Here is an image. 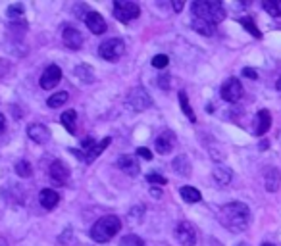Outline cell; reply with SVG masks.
Returning a JSON list of instances; mask_svg holds the SVG:
<instances>
[{"label":"cell","mask_w":281,"mask_h":246,"mask_svg":"<svg viewBox=\"0 0 281 246\" xmlns=\"http://www.w3.org/2000/svg\"><path fill=\"white\" fill-rule=\"evenodd\" d=\"M220 223L225 229L231 233H243L247 231L248 223H250V210L247 204L243 202H229V204L222 206L220 210Z\"/></svg>","instance_id":"cell-1"},{"label":"cell","mask_w":281,"mask_h":246,"mask_svg":"<svg viewBox=\"0 0 281 246\" xmlns=\"http://www.w3.org/2000/svg\"><path fill=\"white\" fill-rule=\"evenodd\" d=\"M193 16L199 17V19H204L208 23H220L225 19V8L222 6V2L218 0H197L193 2Z\"/></svg>","instance_id":"cell-2"},{"label":"cell","mask_w":281,"mask_h":246,"mask_svg":"<svg viewBox=\"0 0 281 246\" xmlns=\"http://www.w3.org/2000/svg\"><path fill=\"white\" fill-rule=\"evenodd\" d=\"M122 231V219L118 215H104L91 227V238L97 242H108Z\"/></svg>","instance_id":"cell-3"},{"label":"cell","mask_w":281,"mask_h":246,"mask_svg":"<svg viewBox=\"0 0 281 246\" xmlns=\"http://www.w3.org/2000/svg\"><path fill=\"white\" fill-rule=\"evenodd\" d=\"M114 16L122 23H129V21H133V19H137L140 16L139 4L129 2V0H116L114 2Z\"/></svg>","instance_id":"cell-4"},{"label":"cell","mask_w":281,"mask_h":246,"mask_svg":"<svg viewBox=\"0 0 281 246\" xmlns=\"http://www.w3.org/2000/svg\"><path fill=\"white\" fill-rule=\"evenodd\" d=\"M125 52V44L122 39H108L104 41L102 44L99 46V54L102 60H106V62H118L122 54Z\"/></svg>","instance_id":"cell-5"},{"label":"cell","mask_w":281,"mask_h":246,"mask_svg":"<svg viewBox=\"0 0 281 246\" xmlns=\"http://www.w3.org/2000/svg\"><path fill=\"white\" fill-rule=\"evenodd\" d=\"M220 94H222V99L225 100V102H229V104L239 102L241 96H243V85H241V81L237 77H229V79L222 85Z\"/></svg>","instance_id":"cell-6"},{"label":"cell","mask_w":281,"mask_h":246,"mask_svg":"<svg viewBox=\"0 0 281 246\" xmlns=\"http://www.w3.org/2000/svg\"><path fill=\"white\" fill-rule=\"evenodd\" d=\"M127 106L131 108V110H135V112H143V110L152 106V100H150L149 92L143 89V87H137V89H133L131 92H129Z\"/></svg>","instance_id":"cell-7"},{"label":"cell","mask_w":281,"mask_h":246,"mask_svg":"<svg viewBox=\"0 0 281 246\" xmlns=\"http://www.w3.org/2000/svg\"><path fill=\"white\" fill-rule=\"evenodd\" d=\"M175 238L183 246H195L197 244V229L189 222H181L175 227Z\"/></svg>","instance_id":"cell-8"},{"label":"cell","mask_w":281,"mask_h":246,"mask_svg":"<svg viewBox=\"0 0 281 246\" xmlns=\"http://www.w3.org/2000/svg\"><path fill=\"white\" fill-rule=\"evenodd\" d=\"M60 81H62V69L52 64V66H49L44 71H42L39 85H41L44 90H50V89H54Z\"/></svg>","instance_id":"cell-9"},{"label":"cell","mask_w":281,"mask_h":246,"mask_svg":"<svg viewBox=\"0 0 281 246\" xmlns=\"http://www.w3.org/2000/svg\"><path fill=\"white\" fill-rule=\"evenodd\" d=\"M175 146V135L172 131H162L154 140V148L158 154H170Z\"/></svg>","instance_id":"cell-10"},{"label":"cell","mask_w":281,"mask_h":246,"mask_svg":"<svg viewBox=\"0 0 281 246\" xmlns=\"http://www.w3.org/2000/svg\"><path fill=\"white\" fill-rule=\"evenodd\" d=\"M62 41H64V44H66L67 48L72 50H79L83 44V35L75 29V27H72V25H66L64 27V31H62Z\"/></svg>","instance_id":"cell-11"},{"label":"cell","mask_w":281,"mask_h":246,"mask_svg":"<svg viewBox=\"0 0 281 246\" xmlns=\"http://www.w3.org/2000/svg\"><path fill=\"white\" fill-rule=\"evenodd\" d=\"M118 167L125 173V175H129V177H137L139 175V164H137V158L133 156V154H122V156L118 158Z\"/></svg>","instance_id":"cell-12"},{"label":"cell","mask_w":281,"mask_h":246,"mask_svg":"<svg viewBox=\"0 0 281 246\" xmlns=\"http://www.w3.org/2000/svg\"><path fill=\"white\" fill-rule=\"evenodd\" d=\"M85 25L95 35H102L106 31V21H104V17L100 16L99 12H87L85 14Z\"/></svg>","instance_id":"cell-13"},{"label":"cell","mask_w":281,"mask_h":246,"mask_svg":"<svg viewBox=\"0 0 281 246\" xmlns=\"http://www.w3.org/2000/svg\"><path fill=\"white\" fill-rule=\"evenodd\" d=\"M50 179L54 181V183H58V185H66L67 179H69V169H67V165L64 162H52L50 165Z\"/></svg>","instance_id":"cell-14"},{"label":"cell","mask_w":281,"mask_h":246,"mask_svg":"<svg viewBox=\"0 0 281 246\" xmlns=\"http://www.w3.org/2000/svg\"><path fill=\"white\" fill-rule=\"evenodd\" d=\"M110 142H112V139H110V137H106V139H102L100 142H95L92 146L87 148V150L83 152V154H85V156H83V158H85V162H95V160H97V158H99L100 154H102V152H104V150L110 146Z\"/></svg>","instance_id":"cell-15"},{"label":"cell","mask_w":281,"mask_h":246,"mask_svg":"<svg viewBox=\"0 0 281 246\" xmlns=\"http://www.w3.org/2000/svg\"><path fill=\"white\" fill-rule=\"evenodd\" d=\"M264 185H266V190H268V192H275V190H279L281 173L277 167H268V169H266Z\"/></svg>","instance_id":"cell-16"},{"label":"cell","mask_w":281,"mask_h":246,"mask_svg":"<svg viewBox=\"0 0 281 246\" xmlns=\"http://www.w3.org/2000/svg\"><path fill=\"white\" fill-rule=\"evenodd\" d=\"M27 137H29L31 140H35V142L42 144V142H46V140L50 139V133L44 125H41V123H33V125L27 127Z\"/></svg>","instance_id":"cell-17"},{"label":"cell","mask_w":281,"mask_h":246,"mask_svg":"<svg viewBox=\"0 0 281 246\" xmlns=\"http://www.w3.org/2000/svg\"><path fill=\"white\" fill-rule=\"evenodd\" d=\"M39 200H41V206L44 208V210H54L60 202V196H58L56 190L42 189L41 192H39Z\"/></svg>","instance_id":"cell-18"},{"label":"cell","mask_w":281,"mask_h":246,"mask_svg":"<svg viewBox=\"0 0 281 246\" xmlns=\"http://www.w3.org/2000/svg\"><path fill=\"white\" fill-rule=\"evenodd\" d=\"M270 127H272V114L268 110H260L256 115V129H254V133L258 137H262V135L268 133Z\"/></svg>","instance_id":"cell-19"},{"label":"cell","mask_w":281,"mask_h":246,"mask_svg":"<svg viewBox=\"0 0 281 246\" xmlns=\"http://www.w3.org/2000/svg\"><path fill=\"white\" fill-rule=\"evenodd\" d=\"M193 29H195L197 33L204 35V37H212V35L216 33V25L208 23L204 19H199V17L193 19Z\"/></svg>","instance_id":"cell-20"},{"label":"cell","mask_w":281,"mask_h":246,"mask_svg":"<svg viewBox=\"0 0 281 246\" xmlns=\"http://www.w3.org/2000/svg\"><path fill=\"white\" fill-rule=\"evenodd\" d=\"M214 179L218 185H229V181L233 179V171L225 165H218L214 167Z\"/></svg>","instance_id":"cell-21"},{"label":"cell","mask_w":281,"mask_h":246,"mask_svg":"<svg viewBox=\"0 0 281 246\" xmlns=\"http://www.w3.org/2000/svg\"><path fill=\"white\" fill-rule=\"evenodd\" d=\"M179 104H181L183 114H185L187 117H189V121H191V123L197 121V115H195V112H193V108H191V104H189V96H187V92H185V90H181V92H179Z\"/></svg>","instance_id":"cell-22"},{"label":"cell","mask_w":281,"mask_h":246,"mask_svg":"<svg viewBox=\"0 0 281 246\" xmlns=\"http://www.w3.org/2000/svg\"><path fill=\"white\" fill-rule=\"evenodd\" d=\"M174 169L179 175H185V177H189L191 175V164H189V158L187 156H177L174 160Z\"/></svg>","instance_id":"cell-23"},{"label":"cell","mask_w":281,"mask_h":246,"mask_svg":"<svg viewBox=\"0 0 281 246\" xmlns=\"http://www.w3.org/2000/svg\"><path fill=\"white\" fill-rule=\"evenodd\" d=\"M179 194H181L183 200L189 202V204H195V202H200V200H202V194H200L197 189H193V187H183V189L179 190Z\"/></svg>","instance_id":"cell-24"},{"label":"cell","mask_w":281,"mask_h":246,"mask_svg":"<svg viewBox=\"0 0 281 246\" xmlns=\"http://www.w3.org/2000/svg\"><path fill=\"white\" fill-rule=\"evenodd\" d=\"M262 8L272 17H281V0H264Z\"/></svg>","instance_id":"cell-25"},{"label":"cell","mask_w":281,"mask_h":246,"mask_svg":"<svg viewBox=\"0 0 281 246\" xmlns=\"http://www.w3.org/2000/svg\"><path fill=\"white\" fill-rule=\"evenodd\" d=\"M67 99H69V94H67L66 90H60V92H54V94L50 96L46 104H49V108H60L66 104Z\"/></svg>","instance_id":"cell-26"},{"label":"cell","mask_w":281,"mask_h":246,"mask_svg":"<svg viewBox=\"0 0 281 246\" xmlns=\"http://www.w3.org/2000/svg\"><path fill=\"white\" fill-rule=\"evenodd\" d=\"M75 121H77V115H75L74 110H67L62 114V123H64L67 133H75Z\"/></svg>","instance_id":"cell-27"},{"label":"cell","mask_w":281,"mask_h":246,"mask_svg":"<svg viewBox=\"0 0 281 246\" xmlns=\"http://www.w3.org/2000/svg\"><path fill=\"white\" fill-rule=\"evenodd\" d=\"M74 75L79 77L83 83H91L92 81V69L89 66H77L74 69Z\"/></svg>","instance_id":"cell-28"},{"label":"cell","mask_w":281,"mask_h":246,"mask_svg":"<svg viewBox=\"0 0 281 246\" xmlns=\"http://www.w3.org/2000/svg\"><path fill=\"white\" fill-rule=\"evenodd\" d=\"M239 21H241V25H243V27H245V29H247L248 33L252 35V37H256V39H260V37H262V33H260V31H258L256 23H254V21H252V19H250V17H241Z\"/></svg>","instance_id":"cell-29"},{"label":"cell","mask_w":281,"mask_h":246,"mask_svg":"<svg viewBox=\"0 0 281 246\" xmlns=\"http://www.w3.org/2000/svg\"><path fill=\"white\" fill-rule=\"evenodd\" d=\"M16 173L19 177H31L33 175V169H31V164L25 162V160H19L16 164Z\"/></svg>","instance_id":"cell-30"},{"label":"cell","mask_w":281,"mask_h":246,"mask_svg":"<svg viewBox=\"0 0 281 246\" xmlns=\"http://www.w3.org/2000/svg\"><path fill=\"white\" fill-rule=\"evenodd\" d=\"M120 246H145V240L137 235H127V237L122 238Z\"/></svg>","instance_id":"cell-31"},{"label":"cell","mask_w":281,"mask_h":246,"mask_svg":"<svg viewBox=\"0 0 281 246\" xmlns=\"http://www.w3.org/2000/svg\"><path fill=\"white\" fill-rule=\"evenodd\" d=\"M170 64V58L166 56V54H156V56L152 58V67H158V69H162Z\"/></svg>","instance_id":"cell-32"},{"label":"cell","mask_w":281,"mask_h":246,"mask_svg":"<svg viewBox=\"0 0 281 246\" xmlns=\"http://www.w3.org/2000/svg\"><path fill=\"white\" fill-rule=\"evenodd\" d=\"M21 16H24V6H21V4H14V6H10L8 8L10 19H19Z\"/></svg>","instance_id":"cell-33"},{"label":"cell","mask_w":281,"mask_h":246,"mask_svg":"<svg viewBox=\"0 0 281 246\" xmlns=\"http://www.w3.org/2000/svg\"><path fill=\"white\" fill-rule=\"evenodd\" d=\"M147 181H149V183H152V185H158V187H164L166 183H168V181H166V177L158 175V173H149V175H147Z\"/></svg>","instance_id":"cell-34"},{"label":"cell","mask_w":281,"mask_h":246,"mask_svg":"<svg viewBox=\"0 0 281 246\" xmlns=\"http://www.w3.org/2000/svg\"><path fill=\"white\" fill-rule=\"evenodd\" d=\"M158 85H160V89L162 90H168L170 89V77L168 75H158Z\"/></svg>","instance_id":"cell-35"},{"label":"cell","mask_w":281,"mask_h":246,"mask_svg":"<svg viewBox=\"0 0 281 246\" xmlns=\"http://www.w3.org/2000/svg\"><path fill=\"white\" fill-rule=\"evenodd\" d=\"M137 156L143 158V160H152V152H150L149 148L140 146V148H137Z\"/></svg>","instance_id":"cell-36"},{"label":"cell","mask_w":281,"mask_h":246,"mask_svg":"<svg viewBox=\"0 0 281 246\" xmlns=\"http://www.w3.org/2000/svg\"><path fill=\"white\" fill-rule=\"evenodd\" d=\"M243 75L248 77V79H258V71L252 69V67H245V69H243Z\"/></svg>","instance_id":"cell-37"},{"label":"cell","mask_w":281,"mask_h":246,"mask_svg":"<svg viewBox=\"0 0 281 246\" xmlns=\"http://www.w3.org/2000/svg\"><path fill=\"white\" fill-rule=\"evenodd\" d=\"M143 212H145V208H143V206H139V208H133L131 213H129V215H131V219H133V222H135V219L139 222V219H140V213H143Z\"/></svg>","instance_id":"cell-38"},{"label":"cell","mask_w":281,"mask_h":246,"mask_svg":"<svg viewBox=\"0 0 281 246\" xmlns=\"http://www.w3.org/2000/svg\"><path fill=\"white\" fill-rule=\"evenodd\" d=\"M183 6H185V4H183L181 0H174V10H175V12H181Z\"/></svg>","instance_id":"cell-39"},{"label":"cell","mask_w":281,"mask_h":246,"mask_svg":"<svg viewBox=\"0 0 281 246\" xmlns=\"http://www.w3.org/2000/svg\"><path fill=\"white\" fill-rule=\"evenodd\" d=\"M4 127H6V117L0 114V133L4 131Z\"/></svg>","instance_id":"cell-40"},{"label":"cell","mask_w":281,"mask_h":246,"mask_svg":"<svg viewBox=\"0 0 281 246\" xmlns=\"http://www.w3.org/2000/svg\"><path fill=\"white\" fill-rule=\"evenodd\" d=\"M0 246H8V242H6V238L0 237Z\"/></svg>","instance_id":"cell-41"},{"label":"cell","mask_w":281,"mask_h":246,"mask_svg":"<svg viewBox=\"0 0 281 246\" xmlns=\"http://www.w3.org/2000/svg\"><path fill=\"white\" fill-rule=\"evenodd\" d=\"M275 89L281 90V77H279V79H277V83H275Z\"/></svg>","instance_id":"cell-42"},{"label":"cell","mask_w":281,"mask_h":246,"mask_svg":"<svg viewBox=\"0 0 281 246\" xmlns=\"http://www.w3.org/2000/svg\"><path fill=\"white\" fill-rule=\"evenodd\" d=\"M262 246H273V244H270V242H264V244H262Z\"/></svg>","instance_id":"cell-43"},{"label":"cell","mask_w":281,"mask_h":246,"mask_svg":"<svg viewBox=\"0 0 281 246\" xmlns=\"http://www.w3.org/2000/svg\"><path fill=\"white\" fill-rule=\"evenodd\" d=\"M239 246H248V244H247V242H241V244H239Z\"/></svg>","instance_id":"cell-44"}]
</instances>
